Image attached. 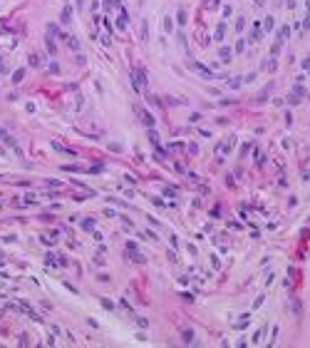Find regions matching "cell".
<instances>
[{
    "mask_svg": "<svg viewBox=\"0 0 310 348\" xmlns=\"http://www.w3.org/2000/svg\"><path fill=\"white\" fill-rule=\"evenodd\" d=\"M69 15H72V10L65 8V12H62V23H69Z\"/></svg>",
    "mask_w": 310,
    "mask_h": 348,
    "instance_id": "1",
    "label": "cell"
}]
</instances>
